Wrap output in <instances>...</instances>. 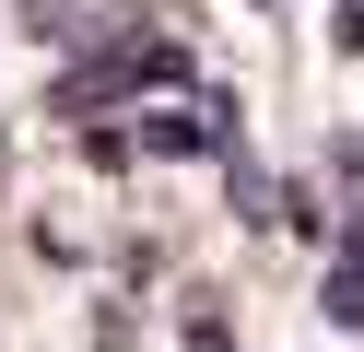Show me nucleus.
I'll return each mask as SVG.
<instances>
[{
	"label": "nucleus",
	"instance_id": "nucleus-1",
	"mask_svg": "<svg viewBox=\"0 0 364 352\" xmlns=\"http://www.w3.org/2000/svg\"><path fill=\"white\" fill-rule=\"evenodd\" d=\"M329 317L364 329V223H341V270H329Z\"/></svg>",
	"mask_w": 364,
	"mask_h": 352
}]
</instances>
